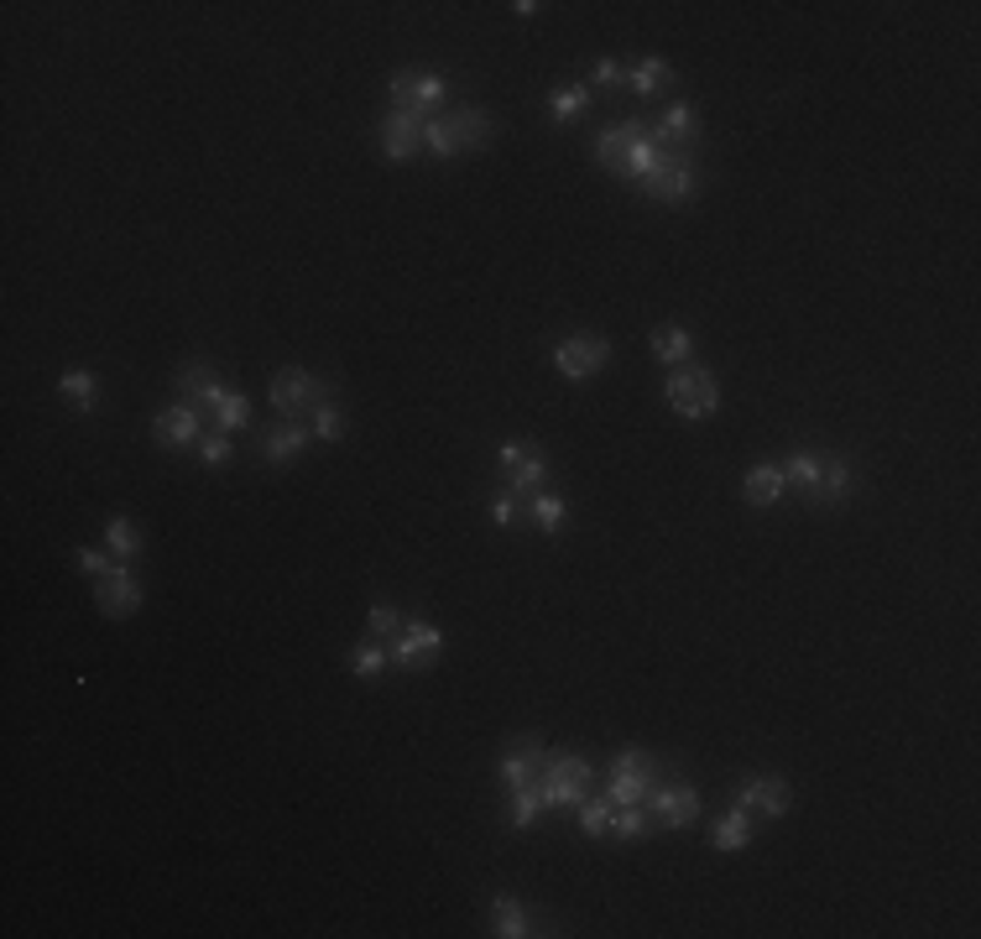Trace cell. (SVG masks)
I'll return each instance as SVG.
<instances>
[{
  "label": "cell",
  "instance_id": "obj_11",
  "mask_svg": "<svg viewBox=\"0 0 981 939\" xmlns=\"http://www.w3.org/2000/svg\"><path fill=\"white\" fill-rule=\"evenodd\" d=\"M543 757H549V751H543V741H538V736H517L512 747L501 751V762H497V778L507 788H533L538 783V768H543Z\"/></svg>",
  "mask_w": 981,
  "mask_h": 939
},
{
  "label": "cell",
  "instance_id": "obj_39",
  "mask_svg": "<svg viewBox=\"0 0 981 939\" xmlns=\"http://www.w3.org/2000/svg\"><path fill=\"white\" fill-rule=\"evenodd\" d=\"M199 460H204L209 470L230 460V433H204V444H199Z\"/></svg>",
  "mask_w": 981,
  "mask_h": 939
},
{
  "label": "cell",
  "instance_id": "obj_14",
  "mask_svg": "<svg viewBox=\"0 0 981 939\" xmlns=\"http://www.w3.org/2000/svg\"><path fill=\"white\" fill-rule=\"evenodd\" d=\"M309 439H313V428L309 423H298V418H282L277 428H267L261 433V460L267 464H293L303 449H309Z\"/></svg>",
  "mask_w": 981,
  "mask_h": 939
},
{
  "label": "cell",
  "instance_id": "obj_24",
  "mask_svg": "<svg viewBox=\"0 0 981 939\" xmlns=\"http://www.w3.org/2000/svg\"><path fill=\"white\" fill-rule=\"evenodd\" d=\"M747 846H752V815H747V809L721 815V820H715V851L737 856V851H747Z\"/></svg>",
  "mask_w": 981,
  "mask_h": 939
},
{
  "label": "cell",
  "instance_id": "obj_2",
  "mask_svg": "<svg viewBox=\"0 0 981 939\" xmlns=\"http://www.w3.org/2000/svg\"><path fill=\"white\" fill-rule=\"evenodd\" d=\"M663 397H669V408L679 412V418H689V423H705V418H715V412H721V387H715V371H710V366H700V360L673 366Z\"/></svg>",
  "mask_w": 981,
  "mask_h": 939
},
{
  "label": "cell",
  "instance_id": "obj_19",
  "mask_svg": "<svg viewBox=\"0 0 981 939\" xmlns=\"http://www.w3.org/2000/svg\"><path fill=\"white\" fill-rule=\"evenodd\" d=\"M543 480H549V460H543L538 444H528V454L507 470V491H512L517 501H533V496L543 491Z\"/></svg>",
  "mask_w": 981,
  "mask_h": 939
},
{
  "label": "cell",
  "instance_id": "obj_10",
  "mask_svg": "<svg viewBox=\"0 0 981 939\" xmlns=\"http://www.w3.org/2000/svg\"><path fill=\"white\" fill-rule=\"evenodd\" d=\"M178 392L189 397L193 408H199L209 423H214V408H220L224 397H230V387L220 381V371H214L209 360H183V366H178Z\"/></svg>",
  "mask_w": 981,
  "mask_h": 939
},
{
  "label": "cell",
  "instance_id": "obj_17",
  "mask_svg": "<svg viewBox=\"0 0 981 939\" xmlns=\"http://www.w3.org/2000/svg\"><path fill=\"white\" fill-rule=\"evenodd\" d=\"M449 126H454V137H460L466 152H486V147L497 141V120L486 116L481 104H454V110H449Z\"/></svg>",
  "mask_w": 981,
  "mask_h": 939
},
{
  "label": "cell",
  "instance_id": "obj_6",
  "mask_svg": "<svg viewBox=\"0 0 981 939\" xmlns=\"http://www.w3.org/2000/svg\"><path fill=\"white\" fill-rule=\"evenodd\" d=\"M267 397H272V408L282 412V418H298V423H303V412L329 402V387L313 371H303V366H282V371H272V392Z\"/></svg>",
  "mask_w": 981,
  "mask_h": 939
},
{
  "label": "cell",
  "instance_id": "obj_26",
  "mask_svg": "<svg viewBox=\"0 0 981 939\" xmlns=\"http://www.w3.org/2000/svg\"><path fill=\"white\" fill-rule=\"evenodd\" d=\"M845 496H851V464L841 460V454H830L825 460V476H820V501H814V512H820V507H841Z\"/></svg>",
  "mask_w": 981,
  "mask_h": 939
},
{
  "label": "cell",
  "instance_id": "obj_31",
  "mask_svg": "<svg viewBox=\"0 0 981 939\" xmlns=\"http://www.w3.org/2000/svg\"><path fill=\"white\" fill-rule=\"evenodd\" d=\"M538 815H543V793H538V783L533 788H517L512 809H507V825H512V830H533Z\"/></svg>",
  "mask_w": 981,
  "mask_h": 939
},
{
  "label": "cell",
  "instance_id": "obj_16",
  "mask_svg": "<svg viewBox=\"0 0 981 939\" xmlns=\"http://www.w3.org/2000/svg\"><path fill=\"white\" fill-rule=\"evenodd\" d=\"M642 131H648V120H617V126L595 131L590 152H595V162H601L605 172H621V157H627V147H632Z\"/></svg>",
  "mask_w": 981,
  "mask_h": 939
},
{
  "label": "cell",
  "instance_id": "obj_25",
  "mask_svg": "<svg viewBox=\"0 0 981 939\" xmlns=\"http://www.w3.org/2000/svg\"><path fill=\"white\" fill-rule=\"evenodd\" d=\"M627 84H632V94H642V100H653L658 89H669L673 84V69L669 63H663V58H658V52H648V58H642L638 69L627 73Z\"/></svg>",
  "mask_w": 981,
  "mask_h": 939
},
{
  "label": "cell",
  "instance_id": "obj_35",
  "mask_svg": "<svg viewBox=\"0 0 981 939\" xmlns=\"http://www.w3.org/2000/svg\"><path fill=\"white\" fill-rule=\"evenodd\" d=\"M313 439H324V444H340L344 439V412L334 408V402H319V408H313Z\"/></svg>",
  "mask_w": 981,
  "mask_h": 939
},
{
  "label": "cell",
  "instance_id": "obj_7",
  "mask_svg": "<svg viewBox=\"0 0 981 939\" xmlns=\"http://www.w3.org/2000/svg\"><path fill=\"white\" fill-rule=\"evenodd\" d=\"M605 360H611V340L605 334H564V340L553 344V366H559V376H569V381H590V376H601L605 371Z\"/></svg>",
  "mask_w": 981,
  "mask_h": 939
},
{
  "label": "cell",
  "instance_id": "obj_27",
  "mask_svg": "<svg viewBox=\"0 0 981 939\" xmlns=\"http://www.w3.org/2000/svg\"><path fill=\"white\" fill-rule=\"evenodd\" d=\"M585 110H590V89H585V84H553V89H549V116L559 120V126L580 120Z\"/></svg>",
  "mask_w": 981,
  "mask_h": 939
},
{
  "label": "cell",
  "instance_id": "obj_33",
  "mask_svg": "<svg viewBox=\"0 0 981 939\" xmlns=\"http://www.w3.org/2000/svg\"><path fill=\"white\" fill-rule=\"evenodd\" d=\"M246 423H251V402H246L241 392H230L220 408H214V433H241Z\"/></svg>",
  "mask_w": 981,
  "mask_h": 939
},
{
  "label": "cell",
  "instance_id": "obj_37",
  "mask_svg": "<svg viewBox=\"0 0 981 939\" xmlns=\"http://www.w3.org/2000/svg\"><path fill=\"white\" fill-rule=\"evenodd\" d=\"M366 627H371V637H397V627H402V611L397 606H371V616H366Z\"/></svg>",
  "mask_w": 981,
  "mask_h": 939
},
{
  "label": "cell",
  "instance_id": "obj_3",
  "mask_svg": "<svg viewBox=\"0 0 981 939\" xmlns=\"http://www.w3.org/2000/svg\"><path fill=\"white\" fill-rule=\"evenodd\" d=\"M653 783H663V762H658V757H648L642 747H621L617 751V768H611V788H605V799H611V809H621V803H642L648 793H653Z\"/></svg>",
  "mask_w": 981,
  "mask_h": 939
},
{
  "label": "cell",
  "instance_id": "obj_21",
  "mask_svg": "<svg viewBox=\"0 0 981 939\" xmlns=\"http://www.w3.org/2000/svg\"><path fill=\"white\" fill-rule=\"evenodd\" d=\"M486 913H491V935H501V939H522V935H533V919H528V908L517 903L512 892H497Z\"/></svg>",
  "mask_w": 981,
  "mask_h": 939
},
{
  "label": "cell",
  "instance_id": "obj_36",
  "mask_svg": "<svg viewBox=\"0 0 981 939\" xmlns=\"http://www.w3.org/2000/svg\"><path fill=\"white\" fill-rule=\"evenodd\" d=\"M574 815H580V830H585L590 840L611 830V799H585L580 809H574Z\"/></svg>",
  "mask_w": 981,
  "mask_h": 939
},
{
  "label": "cell",
  "instance_id": "obj_28",
  "mask_svg": "<svg viewBox=\"0 0 981 939\" xmlns=\"http://www.w3.org/2000/svg\"><path fill=\"white\" fill-rule=\"evenodd\" d=\"M522 507H528V517H533V528L538 532H559L564 528V517H569V507H564V496H553V491H538L533 501H522Z\"/></svg>",
  "mask_w": 981,
  "mask_h": 939
},
{
  "label": "cell",
  "instance_id": "obj_8",
  "mask_svg": "<svg viewBox=\"0 0 981 939\" xmlns=\"http://www.w3.org/2000/svg\"><path fill=\"white\" fill-rule=\"evenodd\" d=\"M94 606H100V616H110V621H126V616L141 611V580L126 559L116 563L104 580H94Z\"/></svg>",
  "mask_w": 981,
  "mask_h": 939
},
{
  "label": "cell",
  "instance_id": "obj_5",
  "mask_svg": "<svg viewBox=\"0 0 981 939\" xmlns=\"http://www.w3.org/2000/svg\"><path fill=\"white\" fill-rule=\"evenodd\" d=\"M387 652H392V663L408 668V673H433L439 658H444V632H439L433 621H402Z\"/></svg>",
  "mask_w": 981,
  "mask_h": 939
},
{
  "label": "cell",
  "instance_id": "obj_38",
  "mask_svg": "<svg viewBox=\"0 0 981 939\" xmlns=\"http://www.w3.org/2000/svg\"><path fill=\"white\" fill-rule=\"evenodd\" d=\"M73 563H79L84 575H94V580H104V575H110L121 559H110V553H100V548H79V553H73Z\"/></svg>",
  "mask_w": 981,
  "mask_h": 939
},
{
  "label": "cell",
  "instance_id": "obj_4",
  "mask_svg": "<svg viewBox=\"0 0 981 939\" xmlns=\"http://www.w3.org/2000/svg\"><path fill=\"white\" fill-rule=\"evenodd\" d=\"M642 809H648V820H658L663 830H689V825L700 820V788L684 783V778H663V783H653V793L642 799Z\"/></svg>",
  "mask_w": 981,
  "mask_h": 939
},
{
  "label": "cell",
  "instance_id": "obj_1",
  "mask_svg": "<svg viewBox=\"0 0 981 939\" xmlns=\"http://www.w3.org/2000/svg\"><path fill=\"white\" fill-rule=\"evenodd\" d=\"M590 762L574 757V751H549L543 768H538V793H543V809H580L590 799Z\"/></svg>",
  "mask_w": 981,
  "mask_h": 939
},
{
  "label": "cell",
  "instance_id": "obj_30",
  "mask_svg": "<svg viewBox=\"0 0 981 939\" xmlns=\"http://www.w3.org/2000/svg\"><path fill=\"white\" fill-rule=\"evenodd\" d=\"M423 147H429L433 157H460L466 147H460V137H454V126H449V116H429L423 120Z\"/></svg>",
  "mask_w": 981,
  "mask_h": 939
},
{
  "label": "cell",
  "instance_id": "obj_22",
  "mask_svg": "<svg viewBox=\"0 0 981 939\" xmlns=\"http://www.w3.org/2000/svg\"><path fill=\"white\" fill-rule=\"evenodd\" d=\"M653 360H663V366H689L694 360V334H689L684 324H663L653 329Z\"/></svg>",
  "mask_w": 981,
  "mask_h": 939
},
{
  "label": "cell",
  "instance_id": "obj_34",
  "mask_svg": "<svg viewBox=\"0 0 981 939\" xmlns=\"http://www.w3.org/2000/svg\"><path fill=\"white\" fill-rule=\"evenodd\" d=\"M611 830H617V840H642L648 836V809H642V803H621V809H611Z\"/></svg>",
  "mask_w": 981,
  "mask_h": 939
},
{
  "label": "cell",
  "instance_id": "obj_42",
  "mask_svg": "<svg viewBox=\"0 0 981 939\" xmlns=\"http://www.w3.org/2000/svg\"><path fill=\"white\" fill-rule=\"evenodd\" d=\"M522 454H528V444H501V449H497V470L507 476V470H512V464L522 460Z\"/></svg>",
  "mask_w": 981,
  "mask_h": 939
},
{
  "label": "cell",
  "instance_id": "obj_20",
  "mask_svg": "<svg viewBox=\"0 0 981 939\" xmlns=\"http://www.w3.org/2000/svg\"><path fill=\"white\" fill-rule=\"evenodd\" d=\"M820 476H825V460L814 454V449H799V454H789L783 460V480H789L793 491H804V501H820Z\"/></svg>",
  "mask_w": 981,
  "mask_h": 939
},
{
  "label": "cell",
  "instance_id": "obj_29",
  "mask_svg": "<svg viewBox=\"0 0 981 939\" xmlns=\"http://www.w3.org/2000/svg\"><path fill=\"white\" fill-rule=\"evenodd\" d=\"M104 548H110L116 559L131 563L141 553V528L131 522V517H110V522H104Z\"/></svg>",
  "mask_w": 981,
  "mask_h": 939
},
{
  "label": "cell",
  "instance_id": "obj_9",
  "mask_svg": "<svg viewBox=\"0 0 981 939\" xmlns=\"http://www.w3.org/2000/svg\"><path fill=\"white\" fill-rule=\"evenodd\" d=\"M152 439L157 449H193L204 444V412L193 408V402H172L152 418Z\"/></svg>",
  "mask_w": 981,
  "mask_h": 939
},
{
  "label": "cell",
  "instance_id": "obj_23",
  "mask_svg": "<svg viewBox=\"0 0 981 939\" xmlns=\"http://www.w3.org/2000/svg\"><path fill=\"white\" fill-rule=\"evenodd\" d=\"M58 392H63V402H69L73 412H94L100 381H94V371H84V366H69V371L58 376Z\"/></svg>",
  "mask_w": 981,
  "mask_h": 939
},
{
  "label": "cell",
  "instance_id": "obj_41",
  "mask_svg": "<svg viewBox=\"0 0 981 939\" xmlns=\"http://www.w3.org/2000/svg\"><path fill=\"white\" fill-rule=\"evenodd\" d=\"M590 84H601V89L627 84V69H621L617 58H601V63H595V73H590Z\"/></svg>",
  "mask_w": 981,
  "mask_h": 939
},
{
  "label": "cell",
  "instance_id": "obj_32",
  "mask_svg": "<svg viewBox=\"0 0 981 939\" xmlns=\"http://www.w3.org/2000/svg\"><path fill=\"white\" fill-rule=\"evenodd\" d=\"M387 663H392V652L377 648V642H361V648L350 652V673H356V679H366V683H377L381 673H387Z\"/></svg>",
  "mask_w": 981,
  "mask_h": 939
},
{
  "label": "cell",
  "instance_id": "obj_12",
  "mask_svg": "<svg viewBox=\"0 0 981 939\" xmlns=\"http://www.w3.org/2000/svg\"><path fill=\"white\" fill-rule=\"evenodd\" d=\"M737 809L747 815H768V820H783L793 809V788L783 778H752V783L737 788Z\"/></svg>",
  "mask_w": 981,
  "mask_h": 939
},
{
  "label": "cell",
  "instance_id": "obj_13",
  "mask_svg": "<svg viewBox=\"0 0 981 939\" xmlns=\"http://www.w3.org/2000/svg\"><path fill=\"white\" fill-rule=\"evenodd\" d=\"M423 152V120L408 116V110H392L381 120V157L387 162H413Z\"/></svg>",
  "mask_w": 981,
  "mask_h": 939
},
{
  "label": "cell",
  "instance_id": "obj_18",
  "mask_svg": "<svg viewBox=\"0 0 981 939\" xmlns=\"http://www.w3.org/2000/svg\"><path fill=\"white\" fill-rule=\"evenodd\" d=\"M783 491H789V480H783V464H773V460L752 464V470H747V480H741L747 507H773V501H783Z\"/></svg>",
  "mask_w": 981,
  "mask_h": 939
},
{
  "label": "cell",
  "instance_id": "obj_15",
  "mask_svg": "<svg viewBox=\"0 0 981 939\" xmlns=\"http://www.w3.org/2000/svg\"><path fill=\"white\" fill-rule=\"evenodd\" d=\"M648 199H658V204H689L694 193H700V172H694V162H679V168L669 172H658V178H648V183H638Z\"/></svg>",
  "mask_w": 981,
  "mask_h": 939
},
{
  "label": "cell",
  "instance_id": "obj_40",
  "mask_svg": "<svg viewBox=\"0 0 981 939\" xmlns=\"http://www.w3.org/2000/svg\"><path fill=\"white\" fill-rule=\"evenodd\" d=\"M517 512H522V501H517L512 491L491 496V522H497V528H512V522H517Z\"/></svg>",
  "mask_w": 981,
  "mask_h": 939
},
{
  "label": "cell",
  "instance_id": "obj_43",
  "mask_svg": "<svg viewBox=\"0 0 981 939\" xmlns=\"http://www.w3.org/2000/svg\"><path fill=\"white\" fill-rule=\"evenodd\" d=\"M512 11H517V17H522V21H533V17H538V11H543V6H538V0H517Z\"/></svg>",
  "mask_w": 981,
  "mask_h": 939
}]
</instances>
